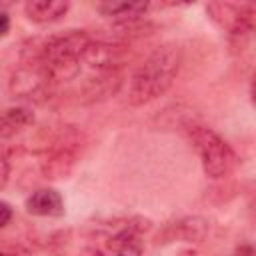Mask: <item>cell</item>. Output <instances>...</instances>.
<instances>
[{
	"label": "cell",
	"mask_w": 256,
	"mask_h": 256,
	"mask_svg": "<svg viewBox=\"0 0 256 256\" xmlns=\"http://www.w3.org/2000/svg\"><path fill=\"white\" fill-rule=\"evenodd\" d=\"M124 58H126V44L104 38L100 40L92 38L82 52L80 64L88 66L94 72H110V70H120Z\"/></svg>",
	"instance_id": "52a82bcc"
},
{
	"label": "cell",
	"mask_w": 256,
	"mask_h": 256,
	"mask_svg": "<svg viewBox=\"0 0 256 256\" xmlns=\"http://www.w3.org/2000/svg\"><path fill=\"white\" fill-rule=\"evenodd\" d=\"M32 122H34V114L26 106H16V108L4 110L0 114V140L12 138L14 134L24 130Z\"/></svg>",
	"instance_id": "4fadbf2b"
},
{
	"label": "cell",
	"mask_w": 256,
	"mask_h": 256,
	"mask_svg": "<svg viewBox=\"0 0 256 256\" xmlns=\"http://www.w3.org/2000/svg\"><path fill=\"white\" fill-rule=\"evenodd\" d=\"M56 82L38 60H24L10 76V94L24 102H42L50 96Z\"/></svg>",
	"instance_id": "277c9868"
},
{
	"label": "cell",
	"mask_w": 256,
	"mask_h": 256,
	"mask_svg": "<svg viewBox=\"0 0 256 256\" xmlns=\"http://www.w3.org/2000/svg\"><path fill=\"white\" fill-rule=\"evenodd\" d=\"M182 66V50L176 44H162L152 50L134 70L128 84V104L144 106L160 98L176 80Z\"/></svg>",
	"instance_id": "6da1fadb"
},
{
	"label": "cell",
	"mask_w": 256,
	"mask_h": 256,
	"mask_svg": "<svg viewBox=\"0 0 256 256\" xmlns=\"http://www.w3.org/2000/svg\"><path fill=\"white\" fill-rule=\"evenodd\" d=\"M12 206L6 200H0V228H4L10 220H12Z\"/></svg>",
	"instance_id": "9a60e30c"
},
{
	"label": "cell",
	"mask_w": 256,
	"mask_h": 256,
	"mask_svg": "<svg viewBox=\"0 0 256 256\" xmlns=\"http://www.w3.org/2000/svg\"><path fill=\"white\" fill-rule=\"evenodd\" d=\"M80 150H82V132L74 128L62 132L42 160V174L46 178L68 176L80 156Z\"/></svg>",
	"instance_id": "5b68a950"
},
{
	"label": "cell",
	"mask_w": 256,
	"mask_h": 256,
	"mask_svg": "<svg viewBox=\"0 0 256 256\" xmlns=\"http://www.w3.org/2000/svg\"><path fill=\"white\" fill-rule=\"evenodd\" d=\"M70 4L62 0H30L24 4V12L28 20L34 24H52L58 22L66 12Z\"/></svg>",
	"instance_id": "7c38bea8"
},
{
	"label": "cell",
	"mask_w": 256,
	"mask_h": 256,
	"mask_svg": "<svg viewBox=\"0 0 256 256\" xmlns=\"http://www.w3.org/2000/svg\"><path fill=\"white\" fill-rule=\"evenodd\" d=\"M190 142L200 158L202 170L208 178L212 180H220L226 178L234 166H236V154L232 150V146L212 128L204 126V124H192L190 130Z\"/></svg>",
	"instance_id": "3957f363"
},
{
	"label": "cell",
	"mask_w": 256,
	"mask_h": 256,
	"mask_svg": "<svg viewBox=\"0 0 256 256\" xmlns=\"http://www.w3.org/2000/svg\"><path fill=\"white\" fill-rule=\"evenodd\" d=\"M8 176H10V162L0 152V188H4V184L8 182Z\"/></svg>",
	"instance_id": "2e32d148"
},
{
	"label": "cell",
	"mask_w": 256,
	"mask_h": 256,
	"mask_svg": "<svg viewBox=\"0 0 256 256\" xmlns=\"http://www.w3.org/2000/svg\"><path fill=\"white\" fill-rule=\"evenodd\" d=\"M0 256H20V254L14 250H8V248H0Z\"/></svg>",
	"instance_id": "ffe728a7"
},
{
	"label": "cell",
	"mask_w": 256,
	"mask_h": 256,
	"mask_svg": "<svg viewBox=\"0 0 256 256\" xmlns=\"http://www.w3.org/2000/svg\"><path fill=\"white\" fill-rule=\"evenodd\" d=\"M108 250L114 256H142L144 252V242L140 236V228L130 224L120 230H116L108 238Z\"/></svg>",
	"instance_id": "8fae6325"
},
{
	"label": "cell",
	"mask_w": 256,
	"mask_h": 256,
	"mask_svg": "<svg viewBox=\"0 0 256 256\" xmlns=\"http://www.w3.org/2000/svg\"><path fill=\"white\" fill-rule=\"evenodd\" d=\"M26 210L34 216L56 218L64 214V200L54 188H40L26 198Z\"/></svg>",
	"instance_id": "30bf717a"
},
{
	"label": "cell",
	"mask_w": 256,
	"mask_h": 256,
	"mask_svg": "<svg viewBox=\"0 0 256 256\" xmlns=\"http://www.w3.org/2000/svg\"><path fill=\"white\" fill-rule=\"evenodd\" d=\"M208 220L202 216H188L174 224V234L184 242H202L208 234Z\"/></svg>",
	"instance_id": "5bb4252c"
},
{
	"label": "cell",
	"mask_w": 256,
	"mask_h": 256,
	"mask_svg": "<svg viewBox=\"0 0 256 256\" xmlns=\"http://www.w3.org/2000/svg\"><path fill=\"white\" fill-rule=\"evenodd\" d=\"M122 86V72L110 70V72H96V76L88 78V82L82 88L84 102H102L110 96H114Z\"/></svg>",
	"instance_id": "ba28073f"
},
{
	"label": "cell",
	"mask_w": 256,
	"mask_h": 256,
	"mask_svg": "<svg viewBox=\"0 0 256 256\" xmlns=\"http://www.w3.org/2000/svg\"><path fill=\"white\" fill-rule=\"evenodd\" d=\"M80 256H106V254L102 250H98V248H84Z\"/></svg>",
	"instance_id": "d6986e66"
},
{
	"label": "cell",
	"mask_w": 256,
	"mask_h": 256,
	"mask_svg": "<svg viewBox=\"0 0 256 256\" xmlns=\"http://www.w3.org/2000/svg\"><path fill=\"white\" fill-rule=\"evenodd\" d=\"M210 18L226 30L230 36H246L254 28V6L250 4H232V2H212L206 4Z\"/></svg>",
	"instance_id": "8992f818"
},
{
	"label": "cell",
	"mask_w": 256,
	"mask_h": 256,
	"mask_svg": "<svg viewBox=\"0 0 256 256\" xmlns=\"http://www.w3.org/2000/svg\"><path fill=\"white\" fill-rule=\"evenodd\" d=\"M10 30V16L6 12H0V36H6Z\"/></svg>",
	"instance_id": "e0dca14e"
},
{
	"label": "cell",
	"mask_w": 256,
	"mask_h": 256,
	"mask_svg": "<svg viewBox=\"0 0 256 256\" xmlns=\"http://www.w3.org/2000/svg\"><path fill=\"white\" fill-rule=\"evenodd\" d=\"M148 8H150V4H146V2H126V0H106V2L96 4V10L104 18L112 20V24L140 20L148 12Z\"/></svg>",
	"instance_id": "9c48e42d"
},
{
	"label": "cell",
	"mask_w": 256,
	"mask_h": 256,
	"mask_svg": "<svg viewBox=\"0 0 256 256\" xmlns=\"http://www.w3.org/2000/svg\"><path fill=\"white\" fill-rule=\"evenodd\" d=\"M236 254H238V256H254V250H252L250 244H244V246H240V248L236 250Z\"/></svg>",
	"instance_id": "ac0fdd59"
},
{
	"label": "cell",
	"mask_w": 256,
	"mask_h": 256,
	"mask_svg": "<svg viewBox=\"0 0 256 256\" xmlns=\"http://www.w3.org/2000/svg\"><path fill=\"white\" fill-rule=\"evenodd\" d=\"M92 36L84 30H68L48 36L24 50V60H38L54 82L72 80L80 72V58Z\"/></svg>",
	"instance_id": "7a4b0ae2"
}]
</instances>
